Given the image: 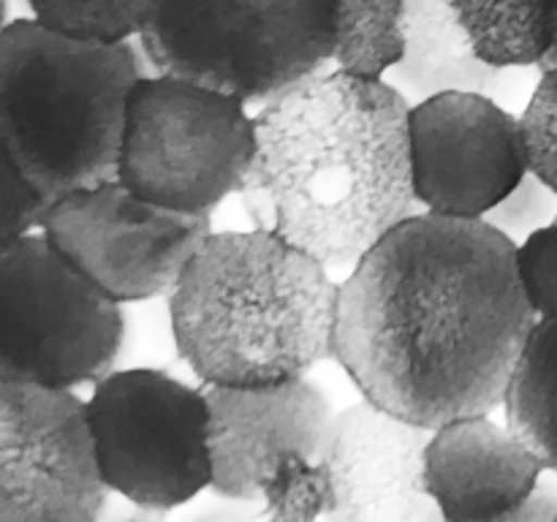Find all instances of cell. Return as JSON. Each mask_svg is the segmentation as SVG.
<instances>
[{
  "mask_svg": "<svg viewBox=\"0 0 557 522\" xmlns=\"http://www.w3.org/2000/svg\"><path fill=\"white\" fill-rule=\"evenodd\" d=\"M544 471L509 427L466 417L430 433L424 493L446 522H495L533 498Z\"/></svg>",
  "mask_w": 557,
  "mask_h": 522,
  "instance_id": "obj_14",
  "label": "cell"
},
{
  "mask_svg": "<svg viewBox=\"0 0 557 522\" xmlns=\"http://www.w3.org/2000/svg\"><path fill=\"white\" fill-rule=\"evenodd\" d=\"M259 506L267 522H326L335 493L324 465L302 451H281L259 473Z\"/></svg>",
  "mask_w": 557,
  "mask_h": 522,
  "instance_id": "obj_19",
  "label": "cell"
},
{
  "mask_svg": "<svg viewBox=\"0 0 557 522\" xmlns=\"http://www.w3.org/2000/svg\"><path fill=\"white\" fill-rule=\"evenodd\" d=\"M335 0H156L139 47L156 74L275 101L332 60Z\"/></svg>",
  "mask_w": 557,
  "mask_h": 522,
  "instance_id": "obj_5",
  "label": "cell"
},
{
  "mask_svg": "<svg viewBox=\"0 0 557 522\" xmlns=\"http://www.w3.org/2000/svg\"><path fill=\"white\" fill-rule=\"evenodd\" d=\"M0 381L74 391L114 373L123 304L87 281L44 234L0 245Z\"/></svg>",
  "mask_w": 557,
  "mask_h": 522,
  "instance_id": "obj_7",
  "label": "cell"
},
{
  "mask_svg": "<svg viewBox=\"0 0 557 522\" xmlns=\"http://www.w3.org/2000/svg\"><path fill=\"white\" fill-rule=\"evenodd\" d=\"M183 522H267L259 500L215 498L201 504L183 517Z\"/></svg>",
  "mask_w": 557,
  "mask_h": 522,
  "instance_id": "obj_26",
  "label": "cell"
},
{
  "mask_svg": "<svg viewBox=\"0 0 557 522\" xmlns=\"http://www.w3.org/2000/svg\"><path fill=\"white\" fill-rule=\"evenodd\" d=\"M479 60L500 71L542 69L555 49V0H451Z\"/></svg>",
  "mask_w": 557,
  "mask_h": 522,
  "instance_id": "obj_16",
  "label": "cell"
},
{
  "mask_svg": "<svg viewBox=\"0 0 557 522\" xmlns=\"http://www.w3.org/2000/svg\"><path fill=\"white\" fill-rule=\"evenodd\" d=\"M125 522H150V520H125Z\"/></svg>",
  "mask_w": 557,
  "mask_h": 522,
  "instance_id": "obj_28",
  "label": "cell"
},
{
  "mask_svg": "<svg viewBox=\"0 0 557 522\" xmlns=\"http://www.w3.org/2000/svg\"><path fill=\"white\" fill-rule=\"evenodd\" d=\"M517 277L536 319L557 315V221L517 245Z\"/></svg>",
  "mask_w": 557,
  "mask_h": 522,
  "instance_id": "obj_22",
  "label": "cell"
},
{
  "mask_svg": "<svg viewBox=\"0 0 557 522\" xmlns=\"http://www.w3.org/2000/svg\"><path fill=\"white\" fill-rule=\"evenodd\" d=\"M20 3H25V0H20Z\"/></svg>",
  "mask_w": 557,
  "mask_h": 522,
  "instance_id": "obj_29",
  "label": "cell"
},
{
  "mask_svg": "<svg viewBox=\"0 0 557 522\" xmlns=\"http://www.w3.org/2000/svg\"><path fill=\"white\" fill-rule=\"evenodd\" d=\"M506 427L557 473V315L539 319L511 370Z\"/></svg>",
  "mask_w": 557,
  "mask_h": 522,
  "instance_id": "obj_17",
  "label": "cell"
},
{
  "mask_svg": "<svg viewBox=\"0 0 557 522\" xmlns=\"http://www.w3.org/2000/svg\"><path fill=\"white\" fill-rule=\"evenodd\" d=\"M205 386V384H201ZM210 402L212 495L259 500V473L281 451L319 457L335 406L313 378L277 386H205Z\"/></svg>",
  "mask_w": 557,
  "mask_h": 522,
  "instance_id": "obj_13",
  "label": "cell"
},
{
  "mask_svg": "<svg viewBox=\"0 0 557 522\" xmlns=\"http://www.w3.org/2000/svg\"><path fill=\"white\" fill-rule=\"evenodd\" d=\"M482 221H487L490 226H495L500 234L520 245L539 228L557 221V194L539 174L528 172L525 179Z\"/></svg>",
  "mask_w": 557,
  "mask_h": 522,
  "instance_id": "obj_23",
  "label": "cell"
},
{
  "mask_svg": "<svg viewBox=\"0 0 557 522\" xmlns=\"http://www.w3.org/2000/svg\"><path fill=\"white\" fill-rule=\"evenodd\" d=\"M555 9H557V0H555ZM555 65H557V36H555V49H553V54H549L547 63L542 65V71H544V69H555Z\"/></svg>",
  "mask_w": 557,
  "mask_h": 522,
  "instance_id": "obj_27",
  "label": "cell"
},
{
  "mask_svg": "<svg viewBox=\"0 0 557 522\" xmlns=\"http://www.w3.org/2000/svg\"><path fill=\"white\" fill-rule=\"evenodd\" d=\"M41 234L107 297L128 304L172 297L212 237V217L169 210L109 179L54 199Z\"/></svg>",
  "mask_w": 557,
  "mask_h": 522,
  "instance_id": "obj_9",
  "label": "cell"
},
{
  "mask_svg": "<svg viewBox=\"0 0 557 522\" xmlns=\"http://www.w3.org/2000/svg\"><path fill=\"white\" fill-rule=\"evenodd\" d=\"M557 520V482H547L544 478L539 484V489L533 493V498L528 500L522 509H517L515 514L504 517V520H495V522H555ZM419 522H446L444 517L438 514L433 504L422 511Z\"/></svg>",
  "mask_w": 557,
  "mask_h": 522,
  "instance_id": "obj_25",
  "label": "cell"
},
{
  "mask_svg": "<svg viewBox=\"0 0 557 522\" xmlns=\"http://www.w3.org/2000/svg\"><path fill=\"white\" fill-rule=\"evenodd\" d=\"M107 493L87 402L0 381V522H101Z\"/></svg>",
  "mask_w": 557,
  "mask_h": 522,
  "instance_id": "obj_10",
  "label": "cell"
},
{
  "mask_svg": "<svg viewBox=\"0 0 557 522\" xmlns=\"http://www.w3.org/2000/svg\"><path fill=\"white\" fill-rule=\"evenodd\" d=\"M248 103L196 82L147 74L131 90L117 179L147 201L212 215L243 194L256 158Z\"/></svg>",
  "mask_w": 557,
  "mask_h": 522,
  "instance_id": "obj_6",
  "label": "cell"
},
{
  "mask_svg": "<svg viewBox=\"0 0 557 522\" xmlns=\"http://www.w3.org/2000/svg\"><path fill=\"white\" fill-rule=\"evenodd\" d=\"M107 487L136 509H180L212 487L210 402L166 370H114L87 400Z\"/></svg>",
  "mask_w": 557,
  "mask_h": 522,
  "instance_id": "obj_8",
  "label": "cell"
},
{
  "mask_svg": "<svg viewBox=\"0 0 557 522\" xmlns=\"http://www.w3.org/2000/svg\"><path fill=\"white\" fill-rule=\"evenodd\" d=\"M156 0H25L30 20L60 36L92 44L139 38Z\"/></svg>",
  "mask_w": 557,
  "mask_h": 522,
  "instance_id": "obj_20",
  "label": "cell"
},
{
  "mask_svg": "<svg viewBox=\"0 0 557 522\" xmlns=\"http://www.w3.org/2000/svg\"><path fill=\"white\" fill-rule=\"evenodd\" d=\"M406 58L386 76L411 103L441 92H482L498 96L509 79L493 69L468 44L451 0H403Z\"/></svg>",
  "mask_w": 557,
  "mask_h": 522,
  "instance_id": "obj_15",
  "label": "cell"
},
{
  "mask_svg": "<svg viewBox=\"0 0 557 522\" xmlns=\"http://www.w3.org/2000/svg\"><path fill=\"white\" fill-rule=\"evenodd\" d=\"M555 522H557V520H555Z\"/></svg>",
  "mask_w": 557,
  "mask_h": 522,
  "instance_id": "obj_30",
  "label": "cell"
},
{
  "mask_svg": "<svg viewBox=\"0 0 557 522\" xmlns=\"http://www.w3.org/2000/svg\"><path fill=\"white\" fill-rule=\"evenodd\" d=\"M52 201L41 194L36 183L25 177L3 156V215H0V245L36 234L44 228Z\"/></svg>",
  "mask_w": 557,
  "mask_h": 522,
  "instance_id": "obj_24",
  "label": "cell"
},
{
  "mask_svg": "<svg viewBox=\"0 0 557 522\" xmlns=\"http://www.w3.org/2000/svg\"><path fill=\"white\" fill-rule=\"evenodd\" d=\"M341 283L272 228L212 232L169 297L183 362L205 386H277L332 359Z\"/></svg>",
  "mask_w": 557,
  "mask_h": 522,
  "instance_id": "obj_3",
  "label": "cell"
},
{
  "mask_svg": "<svg viewBox=\"0 0 557 522\" xmlns=\"http://www.w3.org/2000/svg\"><path fill=\"white\" fill-rule=\"evenodd\" d=\"M413 194L424 212L482 221L531 172L522 117L482 92H441L408 114Z\"/></svg>",
  "mask_w": 557,
  "mask_h": 522,
  "instance_id": "obj_11",
  "label": "cell"
},
{
  "mask_svg": "<svg viewBox=\"0 0 557 522\" xmlns=\"http://www.w3.org/2000/svg\"><path fill=\"white\" fill-rule=\"evenodd\" d=\"M141 47L92 44L30 16L0 33L3 156L49 201L117 179L131 90L147 76Z\"/></svg>",
  "mask_w": 557,
  "mask_h": 522,
  "instance_id": "obj_4",
  "label": "cell"
},
{
  "mask_svg": "<svg viewBox=\"0 0 557 522\" xmlns=\"http://www.w3.org/2000/svg\"><path fill=\"white\" fill-rule=\"evenodd\" d=\"M430 430L370 400L335 413L319 457L335 493L326 522H419L430 506L424 451Z\"/></svg>",
  "mask_w": 557,
  "mask_h": 522,
  "instance_id": "obj_12",
  "label": "cell"
},
{
  "mask_svg": "<svg viewBox=\"0 0 557 522\" xmlns=\"http://www.w3.org/2000/svg\"><path fill=\"white\" fill-rule=\"evenodd\" d=\"M536 321L515 239L487 221L419 212L341 283L332 359L362 400L433 433L504 406Z\"/></svg>",
  "mask_w": 557,
  "mask_h": 522,
  "instance_id": "obj_1",
  "label": "cell"
},
{
  "mask_svg": "<svg viewBox=\"0 0 557 522\" xmlns=\"http://www.w3.org/2000/svg\"><path fill=\"white\" fill-rule=\"evenodd\" d=\"M522 128L531 172L557 194V65L542 71V79L522 112Z\"/></svg>",
  "mask_w": 557,
  "mask_h": 522,
  "instance_id": "obj_21",
  "label": "cell"
},
{
  "mask_svg": "<svg viewBox=\"0 0 557 522\" xmlns=\"http://www.w3.org/2000/svg\"><path fill=\"white\" fill-rule=\"evenodd\" d=\"M411 101L389 82L330 71L264 103L243 188L253 228H272L351 272L392 228L424 212L413 194Z\"/></svg>",
  "mask_w": 557,
  "mask_h": 522,
  "instance_id": "obj_2",
  "label": "cell"
},
{
  "mask_svg": "<svg viewBox=\"0 0 557 522\" xmlns=\"http://www.w3.org/2000/svg\"><path fill=\"white\" fill-rule=\"evenodd\" d=\"M406 58L403 0H335L332 63L354 79L386 82Z\"/></svg>",
  "mask_w": 557,
  "mask_h": 522,
  "instance_id": "obj_18",
  "label": "cell"
}]
</instances>
